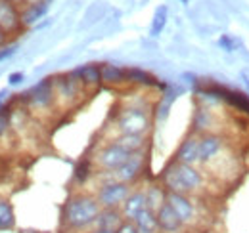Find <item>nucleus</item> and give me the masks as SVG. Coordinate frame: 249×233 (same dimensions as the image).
I'll use <instances>...</instances> for the list:
<instances>
[{
  "instance_id": "1a4fd4ad",
  "label": "nucleus",
  "mask_w": 249,
  "mask_h": 233,
  "mask_svg": "<svg viewBox=\"0 0 249 233\" xmlns=\"http://www.w3.org/2000/svg\"><path fill=\"white\" fill-rule=\"evenodd\" d=\"M25 96H27V101L31 103L33 107H38V109L48 107V105L54 101V98H56L54 81H52V79L40 81V83L35 84V86L29 90V94H25Z\"/></svg>"
},
{
  "instance_id": "9b49d317",
  "label": "nucleus",
  "mask_w": 249,
  "mask_h": 233,
  "mask_svg": "<svg viewBox=\"0 0 249 233\" xmlns=\"http://www.w3.org/2000/svg\"><path fill=\"white\" fill-rule=\"evenodd\" d=\"M21 27V14L18 12V6L10 0H0V29L8 34Z\"/></svg>"
},
{
  "instance_id": "4468645a",
  "label": "nucleus",
  "mask_w": 249,
  "mask_h": 233,
  "mask_svg": "<svg viewBox=\"0 0 249 233\" xmlns=\"http://www.w3.org/2000/svg\"><path fill=\"white\" fill-rule=\"evenodd\" d=\"M211 126H215V116L209 105H199L194 113L192 120V130L196 136H203V134H211Z\"/></svg>"
},
{
  "instance_id": "f8f14e48",
  "label": "nucleus",
  "mask_w": 249,
  "mask_h": 233,
  "mask_svg": "<svg viewBox=\"0 0 249 233\" xmlns=\"http://www.w3.org/2000/svg\"><path fill=\"white\" fill-rule=\"evenodd\" d=\"M157 226L161 233H180L184 230V224L180 222V218L169 203H165L157 210Z\"/></svg>"
},
{
  "instance_id": "2f4dec72",
  "label": "nucleus",
  "mask_w": 249,
  "mask_h": 233,
  "mask_svg": "<svg viewBox=\"0 0 249 233\" xmlns=\"http://www.w3.org/2000/svg\"><path fill=\"white\" fill-rule=\"evenodd\" d=\"M4 40H6V33H4V31L0 29V44H2Z\"/></svg>"
},
{
  "instance_id": "c756f323",
  "label": "nucleus",
  "mask_w": 249,
  "mask_h": 233,
  "mask_svg": "<svg viewBox=\"0 0 249 233\" xmlns=\"http://www.w3.org/2000/svg\"><path fill=\"white\" fill-rule=\"evenodd\" d=\"M240 77H242V81H244V84L249 88V69H244L242 73H240Z\"/></svg>"
},
{
  "instance_id": "a211bd4d",
  "label": "nucleus",
  "mask_w": 249,
  "mask_h": 233,
  "mask_svg": "<svg viewBox=\"0 0 249 233\" xmlns=\"http://www.w3.org/2000/svg\"><path fill=\"white\" fill-rule=\"evenodd\" d=\"M100 71H102V83L104 84H121L126 81V69H121L119 65L104 63L100 67Z\"/></svg>"
},
{
  "instance_id": "dca6fc26",
  "label": "nucleus",
  "mask_w": 249,
  "mask_h": 233,
  "mask_svg": "<svg viewBox=\"0 0 249 233\" xmlns=\"http://www.w3.org/2000/svg\"><path fill=\"white\" fill-rule=\"evenodd\" d=\"M71 73L81 81L83 86L96 88L102 84V71H100V67L94 65V63L83 65V67H79V69H75V71H71Z\"/></svg>"
},
{
  "instance_id": "7c9ffc66",
  "label": "nucleus",
  "mask_w": 249,
  "mask_h": 233,
  "mask_svg": "<svg viewBox=\"0 0 249 233\" xmlns=\"http://www.w3.org/2000/svg\"><path fill=\"white\" fill-rule=\"evenodd\" d=\"M6 96H8V92H6V90H0V103H2V100H4Z\"/></svg>"
},
{
  "instance_id": "f03ea898",
  "label": "nucleus",
  "mask_w": 249,
  "mask_h": 233,
  "mask_svg": "<svg viewBox=\"0 0 249 233\" xmlns=\"http://www.w3.org/2000/svg\"><path fill=\"white\" fill-rule=\"evenodd\" d=\"M161 185L169 193L192 195V193H199L203 189L205 178L201 174V170H197L196 166L173 161L171 165H167V168L161 174Z\"/></svg>"
},
{
  "instance_id": "f3484780",
  "label": "nucleus",
  "mask_w": 249,
  "mask_h": 233,
  "mask_svg": "<svg viewBox=\"0 0 249 233\" xmlns=\"http://www.w3.org/2000/svg\"><path fill=\"white\" fill-rule=\"evenodd\" d=\"M134 226L138 228V232L144 233H159V226H157V212L144 208L136 218H134Z\"/></svg>"
},
{
  "instance_id": "5701e85b",
  "label": "nucleus",
  "mask_w": 249,
  "mask_h": 233,
  "mask_svg": "<svg viewBox=\"0 0 249 233\" xmlns=\"http://www.w3.org/2000/svg\"><path fill=\"white\" fill-rule=\"evenodd\" d=\"M167 14H169V10H167V6H159L156 10V14H154V21H152V27H150V34L152 36H159L163 29H165V23H167Z\"/></svg>"
},
{
  "instance_id": "bb28decb",
  "label": "nucleus",
  "mask_w": 249,
  "mask_h": 233,
  "mask_svg": "<svg viewBox=\"0 0 249 233\" xmlns=\"http://www.w3.org/2000/svg\"><path fill=\"white\" fill-rule=\"evenodd\" d=\"M115 233H138V228L134 226V222H128V220H124L123 224L119 226V230Z\"/></svg>"
},
{
  "instance_id": "c85d7f7f",
  "label": "nucleus",
  "mask_w": 249,
  "mask_h": 233,
  "mask_svg": "<svg viewBox=\"0 0 249 233\" xmlns=\"http://www.w3.org/2000/svg\"><path fill=\"white\" fill-rule=\"evenodd\" d=\"M23 79H25V77H23V73H12V75L8 77V83H10L12 86H16V84H19Z\"/></svg>"
},
{
  "instance_id": "6ab92c4d",
  "label": "nucleus",
  "mask_w": 249,
  "mask_h": 233,
  "mask_svg": "<svg viewBox=\"0 0 249 233\" xmlns=\"http://www.w3.org/2000/svg\"><path fill=\"white\" fill-rule=\"evenodd\" d=\"M144 191H146V204H148L150 210L157 212L163 204L167 203V193H169V191H167L163 185H150V187H146Z\"/></svg>"
},
{
  "instance_id": "a878e982",
  "label": "nucleus",
  "mask_w": 249,
  "mask_h": 233,
  "mask_svg": "<svg viewBox=\"0 0 249 233\" xmlns=\"http://www.w3.org/2000/svg\"><path fill=\"white\" fill-rule=\"evenodd\" d=\"M89 176H90V161L79 163L77 168H75V178H77V182H79V183H85V182L89 180Z\"/></svg>"
},
{
  "instance_id": "aec40b11",
  "label": "nucleus",
  "mask_w": 249,
  "mask_h": 233,
  "mask_svg": "<svg viewBox=\"0 0 249 233\" xmlns=\"http://www.w3.org/2000/svg\"><path fill=\"white\" fill-rule=\"evenodd\" d=\"M48 10V2H38V4H33V6H25V10L21 12V25L23 27H29L33 23H36Z\"/></svg>"
},
{
  "instance_id": "f257e3e1",
  "label": "nucleus",
  "mask_w": 249,
  "mask_h": 233,
  "mask_svg": "<svg viewBox=\"0 0 249 233\" xmlns=\"http://www.w3.org/2000/svg\"><path fill=\"white\" fill-rule=\"evenodd\" d=\"M102 206L96 195L90 193H75L63 204L62 222L71 232H92Z\"/></svg>"
},
{
  "instance_id": "0eeeda50",
  "label": "nucleus",
  "mask_w": 249,
  "mask_h": 233,
  "mask_svg": "<svg viewBox=\"0 0 249 233\" xmlns=\"http://www.w3.org/2000/svg\"><path fill=\"white\" fill-rule=\"evenodd\" d=\"M144 166H146V149L132 153L123 166L113 172V178L119 182H124V183H134L142 176Z\"/></svg>"
},
{
  "instance_id": "6e6552de",
  "label": "nucleus",
  "mask_w": 249,
  "mask_h": 233,
  "mask_svg": "<svg viewBox=\"0 0 249 233\" xmlns=\"http://www.w3.org/2000/svg\"><path fill=\"white\" fill-rule=\"evenodd\" d=\"M224 147H226V142L222 140V136H218L215 132L199 136V163L201 165L213 163L224 151Z\"/></svg>"
},
{
  "instance_id": "412c9836",
  "label": "nucleus",
  "mask_w": 249,
  "mask_h": 233,
  "mask_svg": "<svg viewBox=\"0 0 249 233\" xmlns=\"http://www.w3.org/2000/svg\"><path fill=\"white\" fill-rule=\"evenodd\" d=\"M115 142L121 144V146H123L126 151H130V153L144 151V149H146V144H148L146 136H136V134H121L119 138H115Z\"/></svg>"
},
{
  "instance_id": "c9c22d12",
  "label": "nucleus",
  "mask_w": 249,
  "mask_h": 233,
  "mask_svg": "<svg viewBox=\"0 0 249 233\" xmlns=\"http://www.w3.org/2000/svg\"><path fill=\"white\" fill-rule=\"evenodd\" d=\"M138 233H144V232H138Z\"/></svg>"
},
{
  "instance_id": "423d86ee",
  "label": "nucleus",
  "mask_w": 249,
  "mask_h": 233,
  "mask_svg": "<svg viewBox=\"0 0 249 233\" xmlns=\"http://www.w3.org/2000/svg\"><path fill=\"white\" fill-rule=\"evenodd\" d=\"M167 203L171 204V208L177 212V216L180 218V222L184 224V228H192V226L197 224V220H199L197 204L192 201L190 195H182V193H167Z\"/></svg>"
},
{
  "instance_id": "cd10ccee",
  "label": "nucleus",
  "mask_w": 249,
  "mask_h": 233,
  "mask_svg": "<svg viewBox=\"0 0 249 233\" xmlns=\"http://www.w3.org/2000/svg\"><path fill=\"white\" fill-rule=\"evenodd\" d=\"M14 52H16V46H6V48H0V61H4V59H8L10 56H14Z\"/></svg>"
},
{
  "instance_id": "9d476101",
  "label": "nucleus",
  "mask_w": 249,
  "mask_h": 233,
  "mask_svg": "<svg viewBox=\"0 0 249 233\" xmlns=\"http://www.w3.org/2000/svg\"><path fill=\"white\" fill-rule=\"evenodd\" d=\"M175 161L182 163V165L196 166L199 163V136H196V134L186 136L175 153Z\"/></svg>"
},
{
  "instance_id": "39448f33",
  "label": "nucleus",
  "mask_w": 249,
  "mask_h": 233,
  "mask_svg": "<svg viewBox=\"0 0 249 233\" xmlns=\"http://www.w3.org/2000/svg\"><path fill=\"white\" fill-rule=\"evenodd\" d=\"M130 155H132L130 151H126L121 144H117V142L113 140V142L106 144V146L96 153L94 165H96L100 170H104V172H115V170H119L124 163L128 161Z\"/></svg>"
},
{
  "instance_id": "b1692460",
  "label": "nucleus",
  "mask_w": 249,
  "mask_h": 233,
  "mask_svg": "<svg viewBox=\"0 0 249 233\" xmlns=\"http://www.w3.org/2000/svg\"><path fill=\"white\" fill-rule=\"evenodd\" d=\"M16 222L14 208L8 201H0V230H10Z\"/></svg>"
},
{
  "instance_id": "72a5a7b5",
  "label": "nucleus",
  "mask_w": 249,
  "mask_h": 233,
  "mask_svg": "<svg viewBox=\"0 0 249 233\" xmlns=\"http://www.w3.org/2000/svg\"><path fill=\"white\" fill-rule=\"evenodd\" d=\"M10 2H14V4H19V2H23V0H10Z\"/></svg>"
},
{
  "instance_id": "7ed1b4c3",
  "label": "nucleus",
  "mask_w": 249,
  "mask_h": 233,
  "mask_svg": "<svg viewBox=\"0 0 249 233\" xmlns=\"http://www.w3.org/2000/svg\"><path fill=\"white\" fill-rule=\"evenodd\" d=\"M115 126L121 134H136V136H146L152 128V115L146 107L140 105H126L123 107L117 118Z\"/></svg>"
},
{
  "instance_id": "f704fd0d",
  "label": "nucleus",
  "mask_w": 249,
  "mask_h": 233,
  "mask_svg": "<svg viewBox=\"0 0 249 233\" xmlns=\"http://www.w3.org/2000/svg\"><path fill=\"white\" fill-rule=\"evenodd\" d=\"M182 2H184V4H188V0H182Z\"/></svg>"
},
{
  "instance_id": "4be33fe9",
  "label": "nucleus",
  "mask_w": 249,
  "mask_h": 233,
  "mask_svg": "<svg viewBox=\"0 0 249 233\" xmlns=\"http://www.w3.org/2000/svg\"><path fill=\"white\" fill-rule=\"evenodd\" d=\"M126 81L130 84H140V86H154L156 81L150 73H146L144 69H138V67H130L126 69Z\"/></svg>"
},
{
  "instance_id": "20e7f679",
  "label": "nucleus",
  "mask_w": 249,
  "mask_h": 233,
  "mask_svg": "<svg viewBox=\"0 0 249 233\" xmlns=\"http://www.w3.org/2000/svg\"><path fill=\"white\" fill-rule=\"evenodd\" d=\"M130 191H132L130 183L119 182L113 178V172H107L106 182H102V185L96 191V199L102 208H121Z\"/></svg>"
},
{
  "instance_id": "2eb2a0df",
  "label": "nucleus",
  "mask_w": 249,
  "mask_h": 233,
  "mask_svg": "<svg viewBox=\"0 0 249 233\" xmlns=\"http://www.w3.org/2000/svg\"><path fill=\"white\" fill-rule=\"evenodd\" d=\"M124 222L119 208H102V212L96 218L92 230H106V232H117L119 226Z\"/></svg>"
},
{
  "instance_id": "473e14b6",
  "label": "nucleus",
  "mask_w": 249,
  "mask_h": 233,
  "mask_svg": "<svg viewBox=\"0 0 249 233\" xmlns=\"http://www.w3.org/2000/svg\"><path fill=\"white\" fill-rule=\"evenodd\" d=\"M89 233H115V232H106V230H92V232Z\"/></svg>"
},
{
  "instance_id": "393cba45",
  "label": "nucleus",
  "mask_w": 249,
  "mask_h": 233,
  "mask_svg": "<svg viewBox=\"0 0 249 233\" xmlns=\"http://www.w3.org/2000/svg\"><path fill=\"white\" fill-rule=\"evenodd\" d=\"M218 46H220L222 50H226V52H234V50L242 48V42H240L238 38L230 36V34H222V36L218 38Z\"/></svg>"
},
{
  "instance_id": "ddd939ff",
  "label": "nucleus",
  "mask_w": 249,
  "mask_h": 233,
  "mask_svg": "<svg viewBox=\"0 0 249 233\" xmlns=\"http://www.w3.org/2000/svg\"><path fill=\"white\" fill-rule=\"evenodd\" d=\"M144 208H148V204H146V191H144V189H136V191H130V195L124 199V203L121 204L119 210H121L124 220L134 222V218H136Z\"/></svg>"
}]
</instances>
